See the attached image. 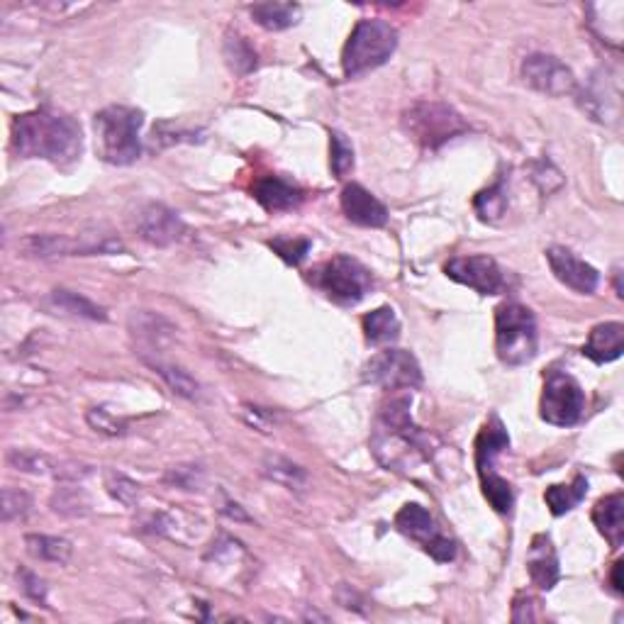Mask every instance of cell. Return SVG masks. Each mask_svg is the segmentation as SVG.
I'll list each match as a JSON object with an SVG mask.
<instances>
[{
    "instance_id": "2",
    "label": "cell",
    "mask_w": 624,
    "mask_h": 624,
    "mask_svg": "<svg viewBox=\"0 0 624 624\" xmlns=\"http://www.w3.org/2000/svg\"><path fill=\"white\" fill-rule=\"evenodd\" d=\"M371 447L376 459L393 471H412L429 459V437L412 422L408 395H393L383 403Z\"/></svg>"
},
{
    "instance_id": "43",
    "label": "cell",
    "mask_w": 624,
    "mask_h": 624,
    "mask_svg": "<svg viewBox=\"0 0 624 624\" xmlns=\"http://www.w3.org/2000/svg\"><path fill=\"white\" fill-rule=\"evenodd\" d=\"M222 512H225L227 517H234V520H242V522H249L252 517L247 515V512L242 510L237 503H225V507H222Z\"/></svg>"
},
{
    "instance_id": "35",
    "label": "cell",
    "mask_w": 624,
    "mask_h": 624,
    "mask_svg": "<svg viewBox=\"0 0 624 624\" xmlns=\"http://www.w3.org/2000/svg\"><path fill=\"white\" fill-rule=\"evenodd\" d=\"M330 144H332V171L337 178H344L354 169V147L347 139V135L334 130L330 135Z\"/></svg>"
},
{
    "instance_id": "7",
    "label": "cell",
    "mask_w": 624,
    "mask_h": 624,
    "mask_svg": "<svg viewBox=\"0 0 624 624\" xmlns=\"http://www.w3.org/2000/svg\"><path fill=\"white\" fill-rule=\"evenodd\" d=\"M310 281L339 305H356L371 291V271L347 254L332 256L312 271Z\"/></svg>"
},
{
    "instance_id": "17",
    "label": "cell",
    "mask_w": 624,
    "mask_h": 624,
    "mask_svg": "<svg viewBox=\"0 0 624 624\" xmlns=\"http://www.w3.org/2000/svg\"><path fill=\"white\" fill-rule=\"evenodd\" d=\"M8 464L18 471L25 473H39V476H54L59 481H76L88 473L86 466L71 464V461H57L47 454H39V451H10Z\"/></svg>"
},
{
    "instance_id": "44",
    "label": "cell",
    "mask_w": 624,
    "mask_h": 624,
    "mask_svg": "<svg viewBox=\"0 0 624 624\" xmlns=\"http://www.w3.org/2000/svg\"><path fill=\"white\" fill-rule=\"evenodd\" d=\"M612 588H615V593H622V561H617L615 566H612Z\"/></svg>"
},
{
    "instance_id": "18",
    "label": "cell",
    "mask_w": 624,
    "mask_h": 624,
    "mask_svg": "<svg viewBox=\"0 0 624 624\" xmlns=\"http://www.w3.org/2000/svg\"><path fill=\"white\" fill-rule=\"evenodd\" d=\"M527 571L532 583L537 585L539 590H551L561 578V568H559V556H556L554 544L546 534H537L532 539V546H529L527 554Z\"/></svg>"
},
{
    "instance_id": "19",
    "label": "cell",
    "mask_w": 624,
    "mask_h": 624,
    "mask_svg": "<svg viewBox=\"0 0 624 624\" xmlns=\"http://www.w3.org/2000/svg\"><path fill=\"white\" fill-rule=\"evenodd\" d=\"M624 351V325L622 322H603L593 327L588 342L583 347V356H588L595 364H610L620 359Z\"/></svg>"
},
{
    "instance_id": "23",
    "label": "cell",
    "mask_w": 624,
    "mask_h": 624,
    "mask_svg": "<svg viewBox=\"0 0 624 624\" xmlns=\"http://www.w3.org/2000/svg\"><path fill=\"white\" fill-rule=\"evenodd\" d=\"M256 25H261L269 32H281L288 27L298 25L300 5L295 3H256L249 8Z\"/></svg>"
},
{
    "instance_id": "6",
    "label": "cell",
    "mask_w": 624,
    "mask_h": 624,
    "mask_svg": "<svg viewBox=\"0 0 624 624\" xmlns=\"http://www.w3.org/2000/svg\"><path fill=\"white\" fill-rule=\"evenodd\" d=\"M405 132L427 152H437L451 139L466 135L468 125L454 108L439 100H422L403 115Z\"/></svg>"
},
{
    "instance_id": "39",
    "label": "cell",
    "mask_w": 624,
    "mask_h": 624,
    "mask_svg": "<svg viewBox=\"0 0 624 624\" xmlns=\"http://www.w3.org/2000/svg\"><path fill=\"white\" fill-rule=\"evenodd\" d=\"M86 420L96 432L108 434V437H122V434H125V422H120L115 415H110V412L103 408L88 410Z\"/></svg>"
},
{
    "instance_id": "32",
    "label": "cell",
    "mask_w": 624,
    "mask_h": 624,
    "mask_svg": "<svg viewBox=\"0 0 624 624\" xmlns=\"http://www.w3.org/2000/svg\"><path fill=\"white\" fill-rule=\"evenodd\" d=\"M481 486H483V495L488 498V503L493 505L495 512H510L512 503H515V493H512L510 481L498 473H488V476L481 478Z\"/></svg>"
},
{
    "instance_id": "14",
    "label": "cell",
    "mask_w": 624,
    "mask_h": 624,
    "mask_svg": "<svg viewBox=\"0 0 624 624\" xmlns=\"http://www.w3.org/2000/svg\"><path fill=\"white\" fill-rule=\"evenodd\" d=\"M135 225L139 237L154 244V247H171V244L181 242L183 234H186V225H183L181 217L161 203L144 205L137 213Z\"/></svg>"
},
{
    "instance_id": "1",
    "label": "cell",
    "mask_w": 624,
    "mask_h": 624,
    "mask_svg": "<svg viewBox=\"0 0 624 624\" xmlns=\"http://www.w3.org/2000/svg\"><path fill=\"white\" fill-rule=\"evenodd\" d=\"M13 152L22 159H44L69 166L83 152L81 127L71 115L54 108H37L13 122Z\"/></svg>"
},
{
    "instance_id": "38",
    "label": "cell",
    "mask_w": 624,
    "mask_h": 624,
    "mask_svg": "<svg viewBox=\"0 0 624 624\" xmlns=\"http://www.w3.org/2000/svg\"><path fill=\"white\" fill-rule=\"evenodd\" d=\"M32 510V500L30 495L22 493V490L5 488L3 490V520L5 522H15V520H25Z\"/></svg>"
},
{
    "instance_id": "24",
    "label": "cell",
    "mask_w": 624,
    "mask_h": 624,
    "mask_svg": "<svg viewBox=\"0 0 624 624\" xmlns=\"http://www.w3.org/2000/svg\"><path fill=\"white\" fill-rule=\"evenodd\" d=\"M364 337L373 347L395 342L400 337V320L393 308H378L364 317Z\"/></svg>"
},
{
    "instance_id": "8",
    "label": "cell",
    "mask_w": 624,
    "mask_h": 624,
    "mask_svg": "<svg viewBox=\"0 0 624 624\" xmlns=\"http://www.w3.org/2000/svg\"><path fill=\"white\" fill-rule=\"evenodd\" d=\"M18 249L22 256L32 259H54V256H88V254H113L120 249V242L110 234L83 232L78 237L66 234H30L20 239Z\"/></svg>"
},
{
    "instance_id": "37",
    "label": "cell",
    "mask_w": 624,
    "mask_h": 624,
    "mask_svg": "<svg viewBox=\"0 0 624 624\" xmlns=\"http://www.w3.org/2000/svg\"><path fill=\"white\" fill-rule=\"evenodd\" d=\"M52 507L61 515L83 517L88 515V500L78 488H59L52 498Z\"/></svg>"
},
{
    "instance_id": "42",
    "label": "cell",
    "mask_w": 624,
    "mask_h": 624,
    "mask_svg": "<svg viewBox=\"0 0 624 624\" xmlns=\"http://www.w3.org/2000/svg\"><path fill=\"white\" fill-rule=\"evenodd\" d=\"M20 578H22L20 585H22V590H25V595H30L32 600H39V603H44V595H47V588H44V583L39 581L35 573L22 571Z\"/></svg>"
},
{
    "instance_id": "31",
    "label": "cell",
    "mask_w": 624,
    "mask_h": 624,
    "mask_svg": "<svg viewBox=\"0 0 624 624\" xmlns=\"http://www.w3.org/2000/svg\"><path fill=\"white\" fill-rule=\"evenodd\" d=\"M473 208H476V213L483 222H498L507 210V195L503 181H498L495 186L478 193L476 198H473Z\"/></svg>"
},
{
    "instance_id": "21",
    "label": "cell",
    "mask_w": 624,
    "mask_h": 624,
    "mask_svg": "<svg viewBox=\"0 0 624 624\" xmlns=\"http://www.w3.org/2000/svg\"><path fill=\"white\" fill-rule=\"evenodd\" d=\"M507 447H510V437H507L505 425L500 422L498 415H493L476 439L478 476L483 478L488 476V473H495V459H498V454H503Z\"/></svg>"
},
{
    "instance_id": "11",
    "label": "cell",
    "mask_w": 624,
    "mask_h": 624,
    "mask_svg": "<svg viewBox=\"0 0 624 624\" xmlns=\"http://www.w3.org/2000/svg\"><path fill=\"white\" fill-rule=\"evenodd\" d=\"M364 378L386 390H415L422 386V369L410 351L386 349L366 364Z\"/></svg>"
},
{
    "instance_id": "33",
    "label": "cell",
    "mask_w": 624,
    "mask_h": 624,
    "mask_svg": "<svg viewBox=\"0 0 624 624\" xmlns=\"http://www.w3.org/2000/svg\"><path fill=\"white\" fill-rule=\"evenodd\" d=\"M132 332L139 339H147L149 344H159L161 337H169L171 327L166 325V320H161L159 315H152V312H139V315L132 317Z\"/></svg>"
},
{
    "instance_id": "12",
    "label": "cell",
    "mask_w": 624,
    "mask_h": 624,
    "mask_svg": "<svg viewBox=\"0 0 624 624\" xmlns=\"http://www.w3.org/2000/svg\"><path fill=\"white\" fill-rule=\"evenodd\" d=\"M451 281L471 288L481 295H498L505 288V276L500 271L498 261L490 259L488 254L456 256L444 266Z\"/></svg>"
},
{
    "instance_id": "28",
    "label": "cell",
    "mask_w": 624,
    "mask_h": 624,
    "mask_svg": "<svg viewBox=\"0 0 624 624\" xmlns=\"http://www.w3.org/2000/svg\"><path fill=\"white\" fill-rule=\"evenodd\" d=\"M261 471H264L266 478H271L278 486L288 488V490H303L305 483H308V476L298 464L293 461L283 459V456H266L264 464H261Z\"/></svg>"
},
{
    "instance_id": "30",
    "label": "cell",
    "mask_w": 624,
    "mask_h": 624,
    "mask_svg": "<svg viewBox=\"0 0 624 624\" xmlns=\"http://www.w3.org/2000/svg\"><path fill=\"white\" fill-rule=\"evenodd\" d=\"M152 366H154V371L164 378L166 386L174 390L176 395H181V398H186V400L200 398V383L195 381L191 373L183 371L181 366L164 364V361H152Z\"/></svg>"
},
{
    "instance_id": "16",
    "label": "cell",
    "mask_w": 624,
    "mask_h": 624,
    "mask_svg": "<svg viewBox=\"0 0 624 624\" xmlns=\"http://www.w3.org/2000/svg\"><path fill=\"white\" fill-rule=\"evenodd\" d=\"M342 210L349 222L359 227H383L388 222V208L359 183H349L342 191Z\"/></svg>"
},
{
    "instance_id": "26",
    "label": "cell",
    "mask_w": 624,
    "mask_h": 624,
    "mask_svg": "<svg viewBox=\"0 0 624 624\" xmlns=\"http://www.w3.org/2000/svg\"><path fill=\"white\" fill-rule=\"evenodd\" d=\"M585 493H588V478L578 473V476L573 478V483H568V486L546 488L544 500H546V505H549L551 515L561 517L581 503V500L585 498Z\"/></svg>"
},
{
    "instance_id": "27",
    "label": "cell",
    "mask_w": 624,
    "mask_h": 624,
    "mask_svg": "<svg viewBox=\"0 0 624 624\" xmlns=\"http://www.w3.org/2000/svg\"><path fill=\"white\" fill-rule=\"evenodd\" d=\"M25 546L32 556L47 564H69L74 546L61 537H47V534H27Z\"/></svg>"
},
{
    "instance_id": "20",
    "label": "cell",
    "mask_w": 624,
    "mask_h": 624,
    "mask_svg": "<svg viewBox=\"0 0 624 624\" xmlns=\"http://www.w3.org/2000/svg\"><path fill=\"white\" fill-rule=\"evenodd\" d=\"M254 198L264 205L271 213H278V210H291L295 205H300L303 200V191L291 181L281 176H266L259 178L252 188Z\"/></svg>"
},
{
    "instance_id": "3",
    "label": "cell",
    "mask_w": 624,
    "mask_h": 624,
    "mask_svg": "<svg viewBox=\"0 0 624 624\" xmlns=\"http://www.w3.org/2000/svg\"><path fill=\"white\" fill-rule=\"evenodd\" d=\"M144 125V113L130 105H108L93 117L96 144L100 159L115 166L135 164L142 154L139 130Z\"/></svg>"
},
{
    "instance_id": "29",
    "label": "cell",
    "mask_w": 624,
    "mask_h": 624,
    "mask_svg": "<svg viewBox=\"0 0 624 624\" xmlns=\"http://www.w3.org/2000/svg\"><path fill=\"white\" fill-rule=\"evenodd\" d=\"M225 59L230 64V69L234 74L247 76L256 69V52L252 44L247 42V37L237 35V32H227L225 35Z\"/></svg>"
},
{
    "instance_id": "41",
    "label": "cell",
    "mask_w": 624,
    "mask_h": 624,
    "mask_svg": "<svg viewBox=\"0 0 624 624\" xmlns=\"http://www.w3.org/2000/svg\"><path fill=\"white\" fill-rule=\"evenodd\" d=\"M169 481H174L176 486L195 490L200 486V468L198 466H178L169 473Z\"/></svg>"
},
{
    "instance_id": "13",
    "label": "cell",
    "mask_w": 624,
    "mask_h": 624,
    "mask_svg": "<svg viewBox=\"0 0 624 624\" xmlns=\"http://www.w3.org/2000/svg\"><path fill=\"white\" fill-rule=\"evenodd\" d=\"M522 78L529 88L544 96L561 98L576 91V76L561 59L551 54H529L522 61Z\"/></svg>"
},
{
    "instance_id": "15",
    "label": "cell",
    "mask_w": 624,
    "mask_h": 624,
    "mask_svg": "<svg viewBox=\"0 0 624 624\" xmlns=\"http://www.w3.org/2000/svg\"><path fill=\"white\" fill-rule=\"evenodd\" d=\"M546 261H549L551 273L564 283L571 291L590 295L595 293V288L600 286V273L595 266H590L588 261L578 259L571 249L566 247H551L546 249Z\"/></svg>"
},
{
    "instance_id": "9",
    "label": "cell",
    "mask_w": 624,
    "mask_h": 624,
    "mask_svg": "<svg viewBox=\"0 0 624 624\" xmlns=\"http://www.w3.org/2000/svg\"><path fill=\"white\" fill-rule=\"evenodd\" d=\"M542 420L556 427H573L585 412V393L581 383L564 371L546 376L542 393Z\"/></svg>"
},
{
    "instance_id": "34",
    "label": "cell",
    "mask_w": 624,
    "mask_h": 624,
    "mask_svg": "<svg viewBox=\"0 0 624 624\" xmlns=\"http://www.w3.org/2000/svg\"><path fill=\"white\" fill-rule=\"evenodd\" d=\"M105 488H108V493L113 495L117 503H122L125 507H135L139 503V486L135 481H130L125 473L108 471V476H105Z\"/></svg>"
},
{
    "instance_id": "25",
    "label": "cell",
    "mask_w": 624,
    "mask_h": 624,
    "mask_svg": "<svg viewBox=\"0 0 624 624\" xmlns=\"http://www.w3.org/2000/svg\"><path fill=\"white\" fill-rule=\"evenodd\" d=\"M49 305L54 308L66 312V315H74V317H83V320H93V322H105L108 315L100 305L88 300L86 295L74 293V291H66V288H57V291L49 293Z\"/></svg>"
},
{
    "instance_id": "22",
    "label": "cell",
    "mask_w": 624,
    "mask_h": 624,
    "mask_svg": "<svg viewBox=\"0 0 624 624\" xmlns=\"http://www.w3.org/2000/svg\"><path fill=\"white\" fill-rule=\"evenodd\" d=\"M593 522L612 549H620L624 542V495L612 493L600 498L593 507Z\"/></svg>"
},
{
    "instance_id": "10",
    "label": "cell",
    "mask_w": 624,
    "mask_h": 624,
    "mask_svg": "<svg viewBox=\"0 0 624 624\" xmlns=\"http://www.w3.org/2000/svg\"><path fill=\"white\" fill-rule=\"evenodd\" d=\"M395 527L400 534L412 539L432 556L439 564H449L456 556V544L454 539H449V534L442 532V527L437 525L432 515L422 505H405L403 510L395 515Z\"/></svg>"
},
{
    "instance_id": "5",
    "label": "cell",
    "mask_w": 624,
    "mask_h": 624,
    "mask_svg": "<svg viewBox=\"0 0 624 624\" xmlns=\"http://www.w3.org/2000/svg\"><path fill=\"white\" fill-rule=\"evenodd\" d=\"M539 334L534 312L520 303L495 310V351L505 366H525L537 356Z\"/></svg>"
},
{
    "instance_id": "40",
    "label": "cell",
    "mask_w": 624,
    "mask_h": 624,
    "mask_svg": "<svg viewBox=\"0 0 624 624\" xmlns=\"http://www.w3.org/2000/svg\"><path fill=\"white\" fill-rule=\"evenodd\" d=\"M537 600L532 595H517L515 603H512V622H534L539 620V615L534 612Z\"/></svg>"
},
{
    "instance_id": "36",
    "label": "cell",
    "mask_w": 624,
    "mask_h": 624,
    "mask_svg": "<svg viewBox=\"0 0 624 624\" xmlns=\"http://www.w3.org/2000/svg\"><path fill=\"white\" fill-rule=\"evenodd\" d=\"M269 247L276 252L278 256H281L286 264L291 266H300L303 264V259L308 256L310 252V239H298V237H278L273 239V242H269Z\"/></svg>"
},
{
    "instance_id": "4",
    "label": "cell",
    "mask_w": 624,
    "mask_h": 624,
    "mask_svg": "<svg viewBox=\"0 0 624 624\" xmlns=\"http://www.w3.org/2000/svg\"><path fill=\"white\" fill-rule=\"evenodd\" d=\"M398 49V30L381 18L361 20L344 44L342 66L347 78L378 69Z\"/></svg>"
}]
</instances>
